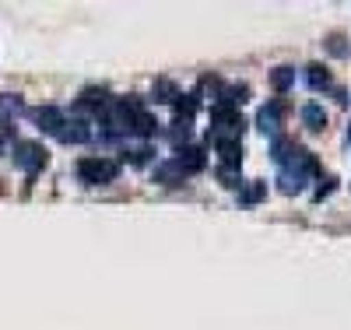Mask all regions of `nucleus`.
I'll list each match as a JSON object with an SVG mask.
<instances>
[{"label": "nucleus", "instance_id": "3", "mask_svg": "<svg viewBox=\"0 0 351 330\" xmlns=\"http://www.w3.org/2000/svg\"><path fill=\"white\" fill-rule=\"evenodd\" d=\"M21 109V95H0V123H8V116Z\"/></svg>", "mask_w": 351, "mask_h": 330}, {"label": "nucleus", "instance_id": "1", "mask_svg": "<svg viewBox=\"0 0 351 330\" xmlns=\"http://www.w3.org/2000/svg\"><path fill=\"white\" fill-rule=\"evenodd\" d=\"M14 165L32 176L36 169L46 165V152H43L36 141H14Z\"/></svg>", "mask_w": 351, "mask_h": 330}, {"label": "nucleus", "instance_id": "2", "mask_svg": "<svg viewBox=\"0 0 351 330\" xmlns=\"http://www.w3.org/2000/svg\"><path fill=\"white\" fill-rule=\"evenodd\" d=\"M77 172H81V179L84 183H109V179L116 176V162H99V158H84L81 165H77Z\"/></svg>", "mask_w": 351, "mask_h": 330}]
</instances>
